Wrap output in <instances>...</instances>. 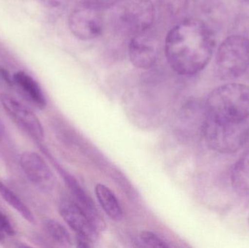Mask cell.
<instances>
[{
  "mask_svg": "<svg viewBox=\"0 0 249 248\" xmlns=\"http://www.w3.org/2000/svg\"><path fill=\"white\" fill-rule=\"evenodd\" d=\"M45 7L52 9L61 8L67 4L68 0H39Z\"/></svg>",
  "mask_w": 249,
  "mask_h": 248,
  "instance_id": "44dd1931",
  "label": "cell"
},
{
  "mask_svg": "<svg viewBox=\"0 0 249 248\" xmlns=\"http://www.w3.org/2000/svg\"><path fill=\"white\" fill-rule=\"evenodd\" d=\"M231 179L232 188L238 195L249 196V150L234 165Z\"/></svg>",
  "mask_w": 249,
  "mask_h": 248,
  "instance_id": "5bb4252c",
  "label": "cell"
},
{
  "mask_svg": "<svg viewBox=\"0 0 249 248\" xmlns=\"http://www.w3.org/2000/svg\"><path fill=\"white\" fill-rule=\"evenodd\" d=\"M112 8L115 27L130 38L148 32L153 25L155 12L151 0H120Z\"/></svg>",
  "mask_w": 249,
  "mask_h": 248,
  "instance_id": "277c9868",
  "label": "cell"
},
{
  "mask_svg": "<svg viewBox=\"0 0 249 248\" xmlns=\"http://www.w3.org/2000/svg\"><path fill=\"white\" fill-rule=\"evenodd\" d=\"M100 9L85 1L76 7L69 17L71 33L80 40H93L101 36L103 21Z\"/></svg>",
  "mask_w": 249,
  "mask_h": 248,
  "instance_id": "52a82bcc",
  "label": "cell"
},
{
  "mask_svg": "<svg viewBox=\"0 0 249 248\" xmlns=\"http://www.w3.org/2000/svg\"><path fill=\"white\" fill-rule=\"evenodd\" d=\"M119 1L120 0H86V1L102 10L108 7H112Z\"/></svg>",
  "mask_w": 249,
  "mask_h": 248,
  "instance_id": "ffe728a7",
  "label": "cell"
},
{
  "mask_svg": "<svg viewBox=\"0 0 249 248\" xmlns=\"http://www.w3.org/2000/svg\"><path fill=\"white\" fill-rule=\"evenodd\" d=\"M188 0H162L164 9L171 15H178L184 11Z\"/></svg>",
  "mask_w": 249,
  "mask_h": 248,
  "instance_id": "ac0fdd59",
  "label": "cell"
},
{
  "mask_svg": "<svg viewBox=\"0 0 249 248\" xmlns=\"http://www.w3.org/2000/svg\"><path fill=\"white\" fill-rule=\"evenodd\" d=\"M95 193L105 214L113 221H121L124 211L118 198L111 189L102 183H98L95 187Z\"/></svg>",
  "mask_w": 249,
  "mask_h": 248,
  "instance_id": "4fadbf2b",
  "label": "cell"
},
{
  "mask_svg": "<svg viewBox=\"0 0 249 248\" xmlns=\"http://www.w3.org/2000/svg\"><path fill=\"white\" fill-rule=\"evenodd\" d=\"M200 132L212 149L222 154H231L245 145L249 128L247 121L218 119L207 114Z\"/></svg>",
  "mask_w": 249,
  "mask_h": 248,
  "instance_id": "3957f363",
  "label": "cell"
},
{
  "mask_svg": "<svg viewBox=\"0 0 249 248\" xmlns=\"http://www.w3.org/2000/svg\"><path fill=\"white\" fill-rule=\"evenodd\" d=\"M214 46V36L209 26L198 19L187 18L168 32L165 54L176 73L193 76L207 66Z\"/></svg>",
  "mask_w": 249,
  "mask_h": 248,
  "instance_id": "6da1fadb",
  "label": "cell"
},
{
  "mask_svg": "<svg viewBox=\"0 0 249 248\" xmlns=\"http://www.w3.org/2000/svg\"><path fill=\"white\" fill-rule=\"evenodd\" d=\"M0 195L10 206L16 210L28 222L35 224V218L29 207L22 201V199L0 181Z\"/></svg>",
  "mask_w": 249,
  "mask_h": 248,
  "instance_id": "9a60e30c",
  "label": "cell"
},
{
  "mask_svg": "<svg viewBox=\"0 0 249 248\" xmlns=\"http://www.w3.org/2000/svg\"><path fill=\"white\" fill-rule=\"evenodd\" d=\"M4 132H5L4 125L2 122H1V119H0V140L2 139L4 135Z\"/></svg>",
  "mask_w": 249,
  "mask_h": 248,
  "instance_id": "603a6c76",
  "label": "cell"
},
{
  "mask_svg": "<svg viewBox=\"0 0 249 248\" xmlns=\"http://www.w3.org/2000/svg\"><path fill=\"white\" fill-rule=\"evenodd\" d=\"M19 163L23 173L32 183L46 185L52 180V172L49 166L37 153L25 151L20 156Z\"/></svg>",
  "mask_w": 249,
  "mask_h": 248,
  "instance_id": "8fae6325",
  "label": "cell"
},
{
  "mask_svg": "<svg viewBox=\"0 0 249 248\" xmlns=\"http://www.w3.org/2000/svg\"><path fill=\"white\" fill-rule=\"evenodd\" d=\"M249 68V38L233 34L219 45L216 54L218 75L225 80H235Z\"/></svg>",
  "mask_w": 249,
  "mask_h": 248,
  "instance_id": "5b68a950",
  "label": "cell"
},
{
  "mask_svg": "<svg viewBox=\"0 0 249 248\" xmlns=\"http://www.w3.org/2000/svg\"><path fill=\"white\" fill-rule=\"evenodd\" d=\"M207 114L218 119L247 121L249 118V87L227 83L212 91L206 102Z\"/></svg>",
  "mask_w": 249,
  "mask_h": 248,
  "instance_id": "7a4b0ae2",
  "label": "cell"
},
{
  "mask_svg": "<svg viewBox=\"0 0 249 248\" xmlns=\"http://www.w3.org/2000/svg\"><path fill=\"white\" fill-rule=\"evenodd\" d=\"M0 77L6 83L10 86L14 85V82H13V77H11L10 72L3 67L0 66Z\"/></svg>",
  "mask_w": 249,
  "mask_h": 248,
  "instance_id": "7402d4cb",
  "label": "cell"
},
{
  "mask_svg": "<svg viewBox=\"0 0 249 248\" xmlns=\"http://www.w3.org/2000/svg\"><path fill=\"white\" fill-rule=\"evenodd\" d=\"M0 101L9 116L26 131L34 139L41 142L45 137L39 118L20 100L7 93H1Z\"/></svg>",
  "mask_w": 249,
  "mask_h": 248,
  "instance_id": "ba28073f",
  "label": "cell"
},
{
  "mask_svg": "<svg viewBox=\"0 0 249 248\" xmlns=\"http://www.w3.org/2000/svg\"><path fill=\"white\" fill-rule=\"evenodd\" d=\"M139 237H140L141 241L147 247L156 248H168L170 247L165 240H162L159 236L157 235L155 233L152 232V231H143V232L141 233Z\"/></svg>",
  "mask_w": 249,
  "mask_h": 248,
  "instance_id": "e0dca14e",
  "label": "cell"
},
{
  "mask_svg": "<svg viewBox=\"0 0 249 248\" xmlns=\"http://www.w3.org/2000/svg\"><path fill=\"white\" fill-rule=\"evenodd\" d=\"M130 61L141 69H149L156 64L158 59V44L148 32L130 38L128 45Z\"/></svg>",
  "mask_w": 249,
  "mask_h": 248,
  "instance_id": "30bf717a",
  "label": "cell"
},
{
  "mask_svg": "<svg viewBox=\"0 0 249 248\" xmlns=\"http://www.w3.org/2000/svg\"><path fill=\"white\" fill-rule=\"evenodd\" d=\"M42 150L45 153V155L51 160L55 168L59 172L60 174L64 178V180L65 181L67 186H68L69 189H70L71 193L74 195V198H75L76 202L87 214L96 230L99 232L102 231L105 229V223L103 218L99 214V211L96 209V205L93 203L91 198L83 190V188L80 186L75 179L71 175L69 174L58 165V163L54 160L53 157L51 155V154L47 151L46 149L42 147Z\"/></svg>",
  "mask_w": 249,
  "mask_h": 248,
  "instance_id": "9c48e42d",
  "label": "cell"
},
{
  "mask_svg": "<svg viewBox=\"0 0 249 248\" xmlns=\"http://www.w3.org/2000/svg\"><path fill=\"white\" fill-rule=\"evenodd\" d=\"M16 234L13 224L7 215L0 210V243L3 242L6 236H13Z\"/></svg>",
  "mask_w": 249,
  "mask_h": 248,
  "instance_id": "d6986e66",
  "label": "cell"
},
{
  "mask_svg": "<svg viewBox=\"0 0 249 248\" xmlns=\"http://www.w3.org/2000/svg\"><path fill=\"white\" fill-rule=\"evenodd\" d=\"M42 225L45 232L54 242L63 247H71L72 245L71 235L62 224L55 220L45 219Z\"/></svg>",
  "mask_w": 249,
  "mask_h": 248,
  "instance_id": "2e32d148",
  "label": "cell"
},
{
  "mask_svg": "<svg viewBox=\"0 0 249 248\" xmlns=\"http://www.w3.org/2000/svg\"><path fill=\"white\" fill-rule=\"evenodd\" d=\"M60 215L76 234L80 248H90L99 231L80 205L68 198H63L58 205Z\"/></svg>",
  "mask_w": 249,
  "mask_h": 248,
  "instance_id": "8992f818",
  "label": "cell"
},
{
  "mask_svg": "<svg viewBox=\"0 0 249 248\" xmlns=\"http://www.w3.org/2000/svg\"><path fill=\"white\" fill-rule=\"evenodd\" d=\"M14 85L17 86L25 96L39 109L46 106V100L39 84L27 73L18 71L13 76Z\"/></svg>",
  "mask_w": 249,
  "mask_h": 248,
  "instance_id": "7c38bea8",
  "label": "cell"
}]
</instances>
